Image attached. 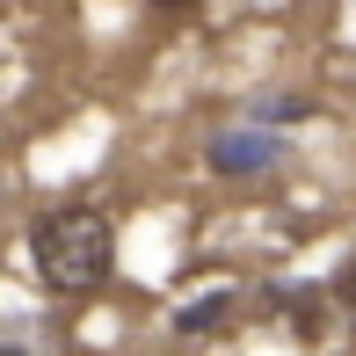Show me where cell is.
<instances>
[{
  "instance_id": "cell-1",
  "label": "cell",
  "mask_w": 356,
  "mask_h": 356,
  "mask_svg": "<svg viewBox=\"0 0 356 356\" xmlns=\"http://www.w3.org/2000/svg\"><path fill=\"white\" fill-rule=\"evenodd\" d=\"M29 269L51 298H88L117 269V225L95 204H51L29 218Z\"/></svg>"
},
{
  "instance_id": "cell-2",
  "label": "cell",
  "mask_w": 356,
  "mask_h": 356,
  "mask_svg": "<svg viewBox=\"0 0 356 356\" xmlns=\"http://www.w3.org/2000/svg\"><path fill=\"white\" fill-rule=\"evenodd\" d=\"M291 160V131H262V124H225L204 145V168L225 182H254V175H277Z\"/></svg>"
},
{
  "instance_id": "cell-3",
  "label": "cell",
  "mask_w": 356,
  "mask_h": 356,
  "mask_svg": "<svg viewBox=\"0 0 356 356\" xmlns=\"http://www.w3.org/2000/svg\"><path fill=\"white\" fill-rule=\"evenodd\" d=\"M262 305L269 313H284V327L298 334V342H320V334H327V291H313V284H269L262 291Z\"/></svg>"
},
{
  "instance_id": "cell-4",
  "label": "cell",
  "mask_w": 356,
  "mask_h": 356,
  "mask_svg": "<svg viewBox=\"0 0 356 356\" xmlns=\"http://www.w3.org/2000/svg\"><path fill=\"white\" fill-rule=\"evenodd\" d=\"M233 313H240V291H211V298H197V305H175V334L204 342V334H218Z\"/></svg>"
},
{
  "instance_id": "cell-5",
  "label": "cell",
  "mask_w": 356,
  "mask_h": 356,
  "mask_svg": "<svg viewBox=\"0 0 356 356\" xmlns=\"http://www.w3.org/2000/svg\"><path fill=\"white\" fill-rule=\"evenodd\" d=\"M298 117H313V102H305V95H262V102H248V117H240V124L277 131V124H298Z\"/></svg>"
},
{
  "instance_id": "cell-6",
  "label": "cell",
  "mask_w": 356,
  "mask_h": 356,
  "mask_svg": "<svg viewBox=\"0 0 356 356\" xmlns=\"http://www.w3.org/2000/svg\"><path fill=\"white\" fill-rule=\"evenodd\" d=\"M327 298H334V305H342V313L356 320V262H342V269H334V284H327Z\"/></svg>"
},
{
  "instance_id": "cell-7",
  "label": "cell",
  "mask_w": 356,
  "mask_h": 356,
  "mask_svg": "<svg viewBox=\"0 0 356 356\" xmlns=\"http://www.w3.org/2000/svg\"><path fill=\"white\" fill-rule=\"evenodd\" d=\"M0 356H37V349H29L22 334H8V327H0Z\"/></svg>"
},
{
  "instance_id": "cell-8",
  "label": "cell",
  "mask_w": 356,
  "mask_h": 356,
  "mask_svg": "<svg viewBox=\"0 0 356 356\" xmlns=\"http://www.w3.org/2000/svg\"><path fill=\"white\" fill-rule=\"evenodd\" d=\"M160 15H189V8H204V0H153Z\"/></svg>"
}]
</instances>
